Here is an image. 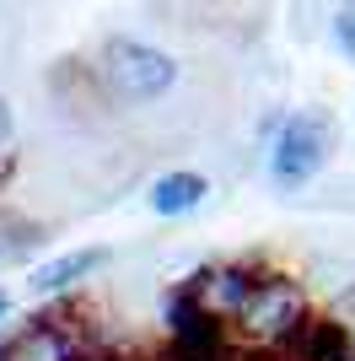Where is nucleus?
<instances>
[{
  "label": "nucleus",
  "instance_id": "obj_1",
  "mask_svg": "<svg viewBox=\"0 0 355 361\" xmlns=\"http://www.w3.org/2000/svg\"><path fill=\"white\" fill-rule=\"evenodd\" d=\"M242 334H248L253 345H296V334L307 329V297H301V286L296 281H285V275H264L259 281V291L248 297V307H242Z\"/></svg>",
  "mask_w": 355,
  "mask_h": 361
},
{
  "label": "nucleus",
  "instance_id": "obj_7",
  "mask_svg": "<svg viewBox=\"0 0 355 361\" xmlns=\"http://www.w3.org/2000/svg\"><path fill=\"white\" fill-rule=\"evenodd\" d=\"M205 195H210V183L199 178V173H167V178H156V189H151V211L156 216H183Z\"/></svg>",
  "mask_w": 355,
  "mask_h": 361
},
{
  "label": "nucleus",
  "instance_id": "obj_3",
  "mask_svg": "<svg viewBox=\"0 0 355 361\" xmlns=\"http://www.w3.org/2000/svg\"><path fill=\"white\" fill-rule=\"evenodd\" d=\"M334 157V119L323 108H307L296 119L280 124L275 135V151H269V173L280 183H307L323 173V162Z\"/></svg>",
  "mask_w": 355,
  "mask_h": 361
},
{
  "label": "nucleus",
  "instance_id": "obj_10",
  "mask_svg": "<svg viewBox=\"0 0 355 361\" xmlns=\"http://www.w3.org/2000/svg\"><path fill=\"white\" fill-rule=\"evenodd\" d=\"M11 135V108H6V97H0V140Z\"/></svg>",
  "mask_w": 355,
  "mask_h": 361
},
{
  "label": "nucleus",
  "instance_id": "obj_4",
  "mask_svg": "<svg viewBox=\"0 0 355 361\" xmlns=\"http://www.w3.org/2000/svg\"><path fill=\"white\" fill-rule=\"evenodd\" d=\"M259 291V281H253V270H210V275H194V297L205 302L210 313L221 318H237L242 307H248V297Z\"/></svg>",
  "mask_w": 355,
  "mask_h": 361
},
{
  "label": "nucleus",
  "instance_id": "obj_9",
  "mask_svg": "<svg viewBox=\"0 0 355 361\" xmlns=\"http://www.w3.org/2000/svg\"><path fill=\"white\" fill-rule=\"evenodd\" d=\"M334 38H340V49L355 60V11H340V22H334Z\"/></svg>",
  "mask_w": 355,
  "mask_h": 361
},
{
  "label": "nucleus",
  "instance_id": "obj_5",
  "mask_svg": "<svg viewBox=\"0 0 355 361\" xmlns=\"http://www.w3.org/2000/svg\"><path fill=\"white\" fill-rule=\"evenodd\" d=\"M6 361H81V356H75V334L65 329L59 318H38L22 340L6 350Z\"/></svg>",
  "mask_w": 355,
  "mask_h": 361
},
{
  "label": "nucleus",
  "instance_id": "obj_6",
  "mask_svg": "<svg viewBox=\"0 0 355 361\" xmlns=\"http://www.w3.org/2000/svg\"><path fill=\"white\" fill-rule=\"evenodd\" d=\"M103 264H108L103 248H75V254L54 259V264H44V270L32 275V291H65V286H75V281H87L92 270H103Z\"/></svg>",
  "mask_w": 355,
  "mask_h": 361
},
{
  "label": "nucleus",
  "instance_id": "obj_8",
  "mask_svg": "<svg viewBox=\"0 0 355 361\" xmlns=\"http://www.w3.org/2000/svg\"><path fill=\"white\" fill-rule=\"evenodd\" d=\"M32 243H44V232H38L32 221H6V216H0V264L22 259Z\"/></svg>",
  "mask_w": 355,
  "mask_h": 361
},
{
  "label": "nucleus",
  "instance_id": "obj_2",
  "mask_svg": "<svg viewBox=\"0 0 355 361\" xmlns=\"http://www.w3.org/2000/svg\"><path fill=\"white\" fill-rule=\"evenodd\" d=\"M178 81V65L167 60L162 49L151 44H135V38H113L103 49V87L124 103H151L162 97L167 87Z\"/></svg>",
  "mask_w": 355,
  "mask_h": 361
},
{
  "label": "nucleus",
  "instance_id": "obj_11",
  "mask_svg": "<svg viewBox=\"0 0 355 361\" xmlns=\"http://www.w3.org/2000/svg\"><path fill=\"white\" fill-rule=\"evenodd\" d=\"M6 307H11V297H6V291H0V318H6Z\"/></svg>",
  "mask_w": 355,
  "mask_h": 361
},
{
  "label": "nucleus",
  "instance_id": "obj_12",
  "mask_svg": "<svg viewBox=\"0 0 355 361\" xmlns=\"http://www.w3.org/2000/svg\"><path fill=\"white\" fill-rule=\"evenodd\" d=\"M0 361H6V350H0Z\"/></svg>",
  "mask_w": 355,
  "mask_h": 361
}]
</instances>
